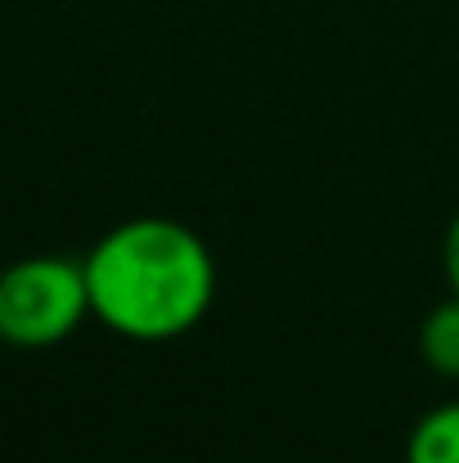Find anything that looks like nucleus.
<instances>
[{"label":"nucleus","mask_w":459,"mask_h":463,"mask_svg":"<svg viewBox=\"0 0 459 463\" xmlns=\"http://www.w3.org/2000/svg\"><path fill=\"white\" fill-rule=\"evenodd\" d=\"M442 261H446V284H451V293H459V212L451 216V230H446V243H442Z\"/></svg>","instance_id":"nucleus-5"},{"label":"nucleus","mask_w":459,"mask_h":463,"mask_svg":"<svg viewBox=\"0 0 459 463\" xmlns=\"http://www.w3.org/2000/svg\"><path fill=\"white\" fill-rule=\"evenodd\" d=\"M91 315L86 266L68 257H23L0 270V342L18 351L59 346Z\"/></svg>","instance_id":"nucleus-2"},{"label":"nucleus","mask_w":459,"mask_h":463,"mask_svg":"<svg viewBox=\"0 0 459 463\" xmlns=\"http://www.w3.org/2000/svg\"><path fill=\"white\" fill-rule=\"evenodd\" d=\"M406 463H459V401L428 410L415 423L406 441Z\"/></svg>","instance_id":"nucleus-3"},{"label":"nucleus","mask_w":459,"mask_h":463,"mask_svg":"<svg viewBox=\"0 0 459 463\" xmlns=\"http://www.w3.org/2000/svg\"><path fill=\"white\" fill-rule=\"evenodd\" d=\"M419 351H424L428 369H437L442 378H459V293H451L442 307L428 310V319L419 328Z\"/></svg>","instance_id":"nucleus-4"},{"label":"nucleus","mask_w":459,"mask_h":463,"mask_svg":"<svg viewBox=\"0 0 459 463\" xmlns=\"http://www.w3.org/2000/svg\"><path fill=\"white\" fill-rule=\"evenodd\" d=\"M91 315L131 342L185 337L216 302L212 248L180 221L136 216L86 252Z\"/></svg>","instance_id":"nucleus-1"}]
</instances>
